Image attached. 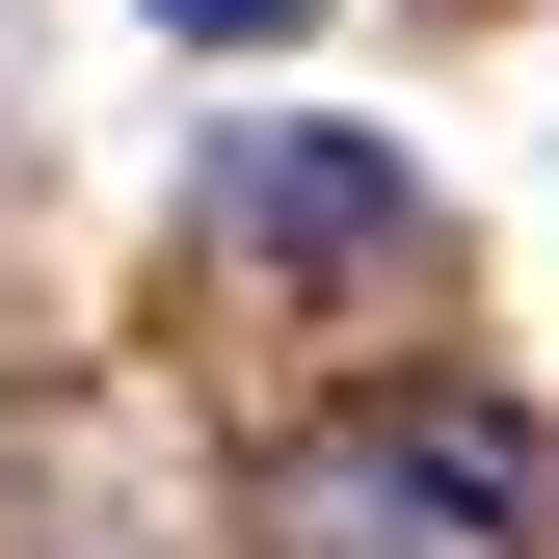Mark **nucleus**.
I'll list each match as a JSON object with an SVG mask.
<instances>
[{"label":"nucleus","instance_id":"1","mask_svg":"<svg viewBox=\"0 0 559 559\" xmlns=\"http://www.w3.org/2000/svg\"><path fill=\"white\" fill-rule=\"evenodd\" d=\"M214 240L294 266L320 320H427V160H373V133H240V160H214Z\"/></svg>","mask_w":559,"mask_h":559},{"label":"nucleus","instance_id":"2","mask_svg":"<svg viewBox=\"0 0 559 559\" xmlns=\"http://www.w3.org/2000/svg\"><path fill=\"white\" fill-rule=\"evenodd\" d=\"M160 27H214V53H266V27H320V0H160Z\"/></svg>","mask_w":559,"mask_h":559}]
</instances>
